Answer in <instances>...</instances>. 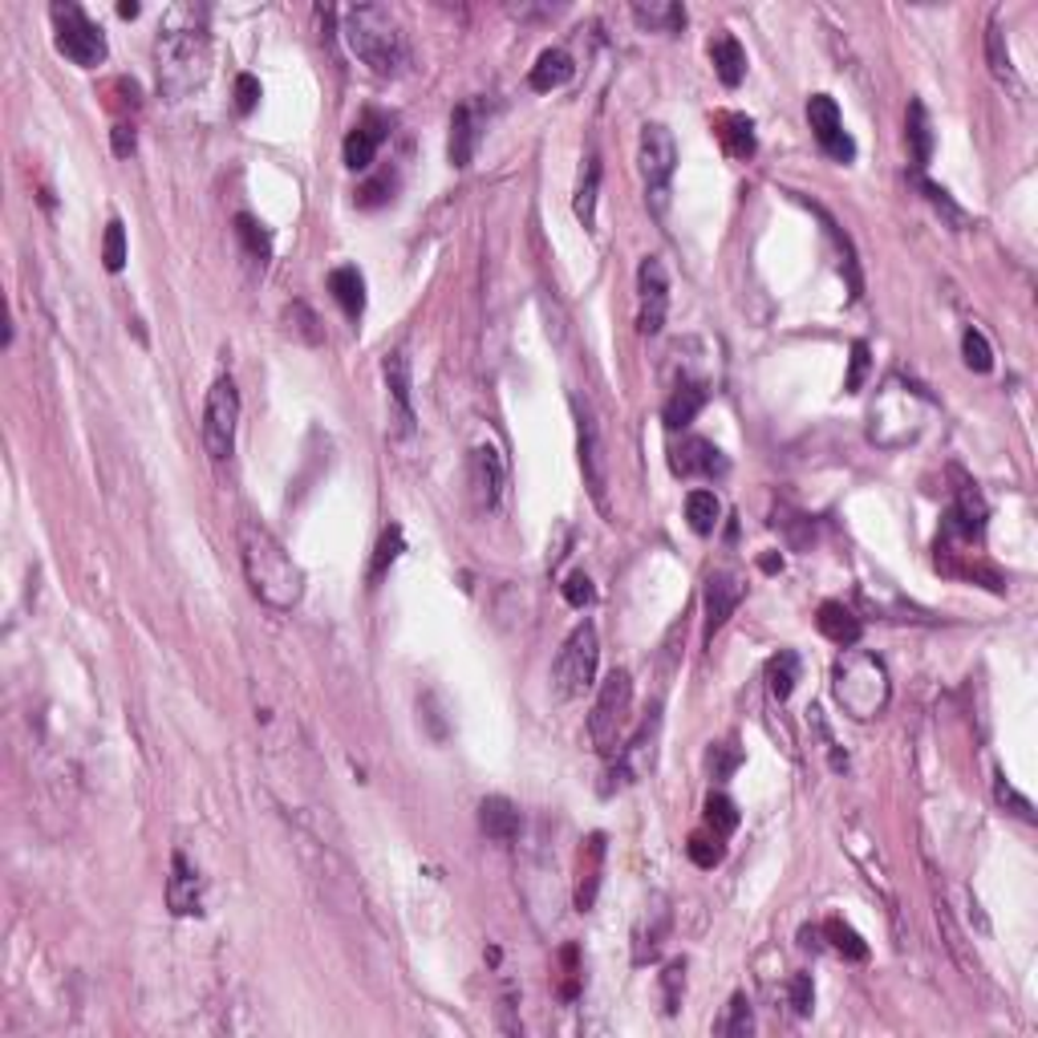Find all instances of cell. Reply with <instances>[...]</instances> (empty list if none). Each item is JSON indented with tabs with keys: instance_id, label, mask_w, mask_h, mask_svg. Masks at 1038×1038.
I'll return each instance as SVG.
<instances>
[{
	"instance_id": "27",
	"label": "cell",
	"mask_w": 1038,
	"mask_h": 1038,
	"mask_svg": "<svg viewBox=\"0 0 1038 1038\" xmlns=\"http://www.w3.org/2000/svg\"><path fill=\"white\" fill-rule=\"evenodd\" d=\"M710 402V390L702 386V382H681L674 394H669L666 410H662V418H666L669 430H686L702 414V406Z\"/></svg>"
},
{
	"instance_id": "14",
	"label": "cell",
	"mask_w": 1038,
	"mask_h": 1038,
	"mask_svg": "<svg viewBox=\"0 0 1038 1038\" xmlns=\"http://www.w3.org/2000/svg\"><path fill=\"white\" fill-rule=\"evenodd\" d=\"M985 532V499L982 492L973 487V483H966L958 492V499H954V507L946 511V523H941V540L937 544H973V540H982Z\"/></svg>"
},
{
	"instance_id": "3",
	"label": "cell",
	"mask_w": 1038,
	"mask_h": 1038,
	"mask_svg": "<svg viewBox=\"0 0 1038 1038\" xmlns=\"http://www.w3.org/2000/svg\"><path fill=\"white\" fill-rule=\"evenodd\" d=\"M346 41L361 66L377 78H394L406 66V33L386 4H353L346 9Z\"/></svg>"
},
{
	"instance_id": "15",
	"label": "cell",
	"mask_w": 1038,
	"mask_h": 1038,
	"mask_svg": "<svg viewBox=\"0 0 1038 1038\" xmlns=\"http://www.w3.org/2000/svg\"><path fill=\"white\" fill-rule=\"evenodd\" d=\"M504 487H507L504 454L495 451L492 442H487V447H475V454H471V492H475L479 511H495L499 499H504Z\"/></svg>"
},
{
	"instance_id": "36",
	"label": "cell",
	"mask_w": 1038,
	"mask_h": 1038,
	"mask_svg": "<svg viewBox=\"0 0 1038 1038\" xmlns=\"http://www.w3.org/2000/svg\"><path fill=\"white\" fill-rule=\"evenodd\" d=\"M719 516H722V504L714 492H706V487H698V492L686 495V519H690V528L698 535H710L714 528H719Z\"/></svg>"
},
{
	"instance_id": "12",
	"label": "cell",
	"mask_w": 1038,
	"mask_h": 1038,
	"mask_svg": "<svg viewBox=\"0 0 1038 1038\" xmlns=\"http://www.w3.org/2000/svg\"><path fill=\"white\" fill-rule=\"evenodd\" d=\"M808 122H812L815 143H820V150H824L827 159H836V162L856 159V143H853V134L844 131V119H839V106L832 93H812V98H808Z\"/></svg>"
},
{
	"instance_id": "31",
	"label": "cell",
	"mask_w": 1038,
	"mask_h": 1038,
	"mask_svg": "<svg viewBox=\"0 0 1038 1038\" xmlns=\"http://www.w3.org/2000/svg\"><path fill=\"white\" fill-rule=\"evenodd\" d=\"M905 138H909V150H913V167H917V171H925V167H929V159H933V122H929V110H925V102H909Z\"/></svg>"
},
{
	"instance_id": "32",
	"label": "cell",
	"mask_w": 1038,
	"mask_h": 1038,
	"mask_svg": "<svg viewBox=\"0 0 1038 1038\" xmlns=\"http://www.w3.org/2000/svg\"><path fill=\"white\" fill-rule=\"evenodd\" d=\"M633 21L650 33H681L686 29V9L674 0H653V4H633Z\"/></svg>"
},
{
	"instance_id": "23",
	"label": "cell",
	"mask_w": 1038,
	"mask_h": 1038,
	"mask_svg": "<svg viewBox=\"0 0 1038 1038\" xmlns=\"http://www.w3.org/2000/svg\"><path fill=\"white\" fill-rule=\"evenodd\" d=\"M815 629H820L832 645H839V650H853L856 641H860V633H865L860 617H856L844 600H824L820 612H815Z\"/></svg>"
},
{
	"instance_id": "49",
	"label": "cell",
	"mask_w": 1038,
	"mask_h": 1038,
	"mask_svg": "<svg viewBox=\"0 0 1038 1038\" xmlns=\"http://www.w3.org/2000/svg\"><path fill=\"white\" fill-rule=\"evenodd\" d=\"M560 593H564V600H568L573 609H588V605L597 600V588H593L588 573H568V580L560 585Z\"/></svg>"
},
{
	"instance_id": "37",
	"label": "cell",
	"mask_w": 1038,
	"mask_h": 1038,
	"mask_svg": "<svg viewBox=\"0 0 1038 1038\" xmlns=\"http://www.w3.org/2000/svg\"><path fill=\"white\" fill-rule=\"evenodd\" d=\"M824 937L832 941V949H836V954H844L848 961H868L865 937H860V933H856L853 925H844L839 917L824 921Z\"/></svg>"
},
{
	"instance_id": "20",
	"label": "cell",
	"mask_w": 1038,
	"mask_h": 1038,
	"mask_svg": "<svg viewBox=\"0 0 1038 1038\" xmlns=\"http://www.w3.org/2000/svg\"><path fill=\"white\" fill-rule=\"evenodd\" d=\"M674 471L681 479H714V475H726V454L706 439H686L674 451Z\"/></svg>"
},
{
	"instance_id": "7",
	"label": "cell",
	"mask_w": 1038,
	"mask_h": 1038,
	"mask_svg": "<svg viewBox=\"0 0 1038 1038\" xmlns=\"http://www.w3.org/2000/svg\"><path fill=\"white\" fill-rule=\"evenodd\" d=\"M49 16H54V29H57V54H66L69 61L81 69H93L106 61L110 54L106 33L93 25L81 4H74V0L61 4V0H57L54 9H49Z\"/></svg>"
},
{
	"instance_id": "30",
	"label": "cell",
	"mask_w": 1038,
	"mask_h": 1038,
	"mask_svg": "<svg viewBox=\"0 0 1038 1038\" xmlns=\"http://www.w3.org/2000/svg\"><path fill=\"white\" fill-rule=\"evenodd\" d=\"M597 195H600V155L593 150L585 159L580 187H576V200H573V212L576 219L585 224V232H597Z\"/></svg>"
},
{
	"instance_id": "4",
	"label": "cell",
	"mask_w": 1038,
	"mask_h": 1038,
	"mask_svg": "<svg viewBox=\"0 0 1038 1038\" xmlns=\"http://www.w3.org/2000/svg\"><path fill=\"white\" fill-rule=\"evenodd\" d=\"M832 693H836L839 710H844L848 719L856 722L877 719V714H884V706H889L892 698L889 669H884V662H880L877 653H865L853 645V650H844V657H839L836 669H832Z\"/></svg>"
},
{
	"instance_id": "13",
	"label": "cell",
	"mask_w": 1038,
	"mask_h": 1038,
	"mask_svg": "<svg viewBox=\"0 0 1038 1038\" xmlns=\"http://www.w3.org/2000/svg\"><path fill=\"white\" fill-rule=\"evenodd\" d=\"M638 296H641L638 329L645 337H657L662 325H666V308H669V277H666V264H662L657 256H645V260H641Z\"/></svg>"
},
{
	"instance_id": "43",
	"label": "cell",
	"mask_w": 1038,
	"mask_h": 1038,
	"mask_svg": "<svg viewBox=\"0 0 1038 1038\" xmlns=\"http://www.w3.org/2000/svg\"><path fill=\"white\" fill-rule=\"evenodd\" d=\"M102 264L110 272H122L126 268V224L122 219H110L106 236H102Z\"/></svg>"
},
{
	"instance_id": "46",
	"label": "cell",
	"mask_w": 1038,
	"mask_h": 1038,
	"mask_svg": "<svg viewBox=\"0 0 1038 1038\" xmlns=\"http://www.w3.org/2000/svg\"><path fill=\"white\" fill-rule=\"evenodd\" d=\"M994 796H998V803H1002V808H1011V812L1018 815V820H1023V824H1035V820H1038V815H1035V808H1030V799H1026V796H1018V791H1014V787L1006 783V775H994Z\"/></svg>"
},
{
	"instance_id": "40",
	"label": "cell",
	"mask_w": 1038,
	"mask_h": 1038,
	"mask_svg": "<svg viewBox=\"0 0 1038 1038\" xmlns=\"http://www.w3.org/2000/svg\"><path fill=\"white\" fill-rule=\"evenodd\" d=\"M236 236H240V244L248 248V256H252L256 264L264 268L268 256H272V240H268L264 224H256L252 215H236Z\"/></svg>"
},
{
	"instance_id": "57",
	"label": "cell",
	"mask_w": 1038,
	"mask_h": 1038,
	"mask_svg": "<svg viewBox=\"0 0 1038 1038\" xmlns=\"http://www.w3.org/2000/svg\"><path fill=\"white\" fill-rule=\"evenodd\" d=\"M119 16H138V4H119Z\"/></svg>"
},
{
	"instance_id": "18",
	"label": "cell",
	"mask_w": 1038,
	"mask_h": 1038,
	"mask_svg": "<svg viewBox=\"0 0 1038 1038\" xmlns=\"http://www.w3.org/2000/svg\"><path fill=\"white\" fill-rule=\"evenodd\" d=\"M167 909L174 917H195L203 909V880L187 865L183 853L171 856V877H167Z\"/></svg>"
},
{
	"instance_id": "45",
	"label": "cell",
	"mask_w": 1038,
	"mask_h": 1038,
	"mask_svg": "<svg viewBox=\"0 0 1038 1038\" xmlns=\"http://www.w3.org/2000/svg\"><path fill=\"white\" fill-rule=\"evenodd\" d=\"M917 187H921V191H925V200H929L933 207H937V212L946 215V219H949V224H954V227H958V232H961V227H966V224H970V219H966V212H961L958 203L949 200V191H946V187L929 183L925 174H917Z\"/></svg>"
},
{
	"instance_id": "53",
	"label": "cell",
	"mask_w": 1038,
	"mask_h": 1038,
	"mask_svg": "<svg viewBox=\"0 0 1038 1038\" xmlns=\"http://www.w3.org/2000/svg\"><path fill=\"white\" fill-rule=\"evenodd\" d=\"M289 320H293L296 334L305 337L308 346H317V341H320V329H317V317L308 313V305H293V308H289Z\"/></svg>"
},
{
	"instance_id": "16",
	"label": "cell",
	"mask_w": 1038,
	"mask_h": 1038,
	"mask_svg": "<svg viewBox=\"0 0 1038 1038\" xmlns=\"http://www.w3.org/2000/svg\"><path fill=\"white\" fill-rule=\"evenodd\" d=\"M743 597H746V585L731 568H719V573L706 576V641H714V633L731 621V612L738 609Z\"/></svg>"
},
{
	"instance_id": "10",
	"label": "cell",
	"mask_w": 1038,
	"mask_h": 1038,
	"mask_svg": "<svg viewBox=\"0 0 1038 1038\" xmlns=\"http://www.w3.org/2000/svg\"><path fill=\"white\" fill-rule=\"evenodd\" d=\"M236 427H240V390L232 377H215L203 402V447L215 463L232 459L236 451Z\"/></svg>"
},
{
	"instance_id": "5",
	"label": "cell",
	"mask_w": 1038,
	"mask_h": 1038,
	"mask_svg": "<svg viewBox=\"0 0 1038 1038\" xmlns=\"http://www.w3.org/2000/svg\"><path fill=\"white\" fill-rule=\"evenodd\" d=\"M629 719H633V678H629V669L617 666L609 678L600 681L593 714H588V738H593L600 759H612L621 751Z\"/></svg>"
},
{
	"instance_id": "22",
	"label": "cell",
	"mask_w": 1038,
	"mask_h": 1038,
	"mask_svg": "<svg viewBox=\"0 0 1038 1038\" xmlns=\"http://www.w3.org/2000/svg\"><path fill=\"white\" fill-rule=\"evenodd\" d=\"M479 827L483 836L495 839V844H516L523 815H519V808L507 796H487L479 803Z\"/></svg>"
},
{
	"instance_id": "55",
	"label": "cell",
	"mask_w": 1038,
	"mask_h": 1038,
	"mask_svg": "<svg viewBox=\"0 0 1038 1038\" xmlns=\"http://www.w3.org/2000/svg\"><path fill=\"white\" fill-rule=\"evenodd\" d=\"M110 143H114V155H119V159H131L134 147H138V134H134L131 122H119V126L110 131Z\"/></svg>"
},
{
	"instance_id": "6",
	"label": "cell",
	"mask_w": 1038,
	"mask_h": 1038,
	"mask_svg": "<svg viewBox=\"0 0 1038 1038\" xmlns=\"http://www.w3.org/2000/svg\"><path fill=\"white\" fill-rule=\"evenodd\" d=\"M600 666V638L593 621H580V625L568 633V641L560 645L556 662H552V690L556 698H580V693L593 690Z\"/></svg>"
},
{
	"instance_id": "26",
	"label": "cell",
	"mask_w": 1038,
	"mask_h": 1038,
	"mask_svg": "<svg viewBox=\"0 0 1038 1038\" xmlns=\"http://www.w3.org/2000/svg\"><path fill=\"white\" fill-rule=\"evenodd\" d=\"M714 131H719L726 155H734V159H751L755 147H759V143H755V122L746 119V114H738V110L714 114Z\"/></svg>"
},
{
	"instance_id": "11",
	"label": "cell",
	"mask_w": 1038,
	"mask_h": 1038,
	"mask_svg": "<svg viewBox=\"0 0 1038 1038\" xmlns=\"http://www.w3.org/2000/svg\"><path fill=\"white\" fill-rule=\"evenodd\" d=\"M576 410V451H580V471H585V487L597 499V507H609V454H605V439H600L597 414L580 398H573Z\"/></svg>"
},
{
	"instance_id": "38",
	"label": "cell",
	"mask_w": 1038,
	"mask_h": 1038,
	"mask_svg": "<svg viewBox=\"0 0 1038 1038\" xmlns=\"http://www.w3.org/2000/svg\"><path fill=\"white\" fill-rule=\"evenodd\" d=\"M755 1030V1014H751V998L746 994H734L731 1006H726V1018L714 1023V1035L722 1038H746Z\"/></svg>"
},
{
	"instance_id": "51",
	"label": "cell",
	"mask_w": 1038,
	"mask_h": 1038,
	"mask_svg": "<svg viewBox=\"0 0 1038 1038\" xmlns=\"http://www.w3.org/2000/svg\"><path fill=\"white\" fill-rule=\"evenodd\" d=\"M390 195H394V174H377V179H370V183L358 191V203L361 207H382Z\"/></svg>"
},
{
	"instance_id": "56",
	"label": "cell",
	"mask_w": 1038,
	"mask_h": 1038,
	"mask_svg": "<svg viewBox=\"0 0 1038 1038\" xmlns=\"http://www.w3.org/2000/svg\"><path fill=\"white\" fill-rule=\"evenodd\" d=\"M783 568V560L779 556H763V573H779Z\"/></svg>"
},
{
	"instance_id": "2",
	"label": "cell",
	"mask_w": 1038,
	"mask_h": 1038,
	"mask_svg": "<svg viewBox=\"0 0 1038 1038\" xmlns=\"http://www.w3.org/2000/svg\"><path fill=\"white\" fill-rule=\"evenodd\" d=\"M155 78L159 93L183 102L212 78V37L203 29H167L155 41Z\"/></svg>"
},
{
	"instance_id": "50",
	"label": "cell",
	"mask_w": 1038,
	"mask_h": 1038,
	"mask_svg": "<svg viewBox=\"0 0 1038 1038\" xmlns=\"http://www.w3.org/2000/svg\"><path fill=\"white\" fill-rule=\"evenodd\" d=\"M787 998H791V1011H796L799 1018H808V1014H812V1002H815L812 973H796L791 985H787Z\"/></svg>"
},
{
	"instance_id": "29",
	"label": "cell",
	"mask_w": 1038,
	"mask_h": 1038,
	"mask_svg": "<svg viewBox=\"0 0 1038 1038\" xmlns=\"http://www.w3.org/2000/svg\"><path fill=\"white\" fill-rule=\"evenodd\" d=\"M329 293L337 296V305L346 308L349 320H358L365 313V277L353 264H341L329 272Z\"/></svg>"
},
{
	"instance_id": "54",
	"label": "cell",
	"mask_w": 1038,
	"mask_h": 1038,
	"mask_svg": "<svg viewBox=\"0 0 1038 1038\" xmlns=\"http://www.w3.org/2000/svg\"><path fill=\"white\" fill-rule=\"evenodd\" d=\"M256 102H260V81L252 74H240L236 78V106H240V114H252Z\"/></svg>"
},
{
	"instance_id": "34",
	"label": "cell",
	"mask_w": 1038,
	"mask_h": 1038,
	"mask_svg": "<svg viewBox=\"0 0 1038 1038\" xmlns=\"http://www.w3.org/2000/svg\"><path fill=\"white\" fill-rule=\"evenodd\" d=\"M985 61H990V74H994L1002 86H1018V74H1014L1011 49H1006V33H1002L998 16H990V25H985Z\"/></svg>"
},
{
	"instance_id": "21",
	"label": "cell",
	"mask_w": 1038,
	"mask_h": 1038,
	"mask_svg": "<svg viewBox=\"0 0 1038 1038\" xmlns=\"http://www.w3.org/2000/svg\"><path fill=\"white\" fill-rule=\"evenodd\" d=\"M479 138H483L479 106H475V102H463V106L451 114V143H447V155H451L454 167H471L475 150H479Z\"/></svg>"
},
{
	"instance_id": "42",
	"label": "cell",
	"mask_w": 1038,
	"mask_h": 1038,
	"mask_svg": "<svg viewBox=\"0 0 1038 1038\" xmlns=\"http://www.w3.org/2000/svg\"><path fill=\"white\" fill-rule=\"evenodd\" d=\"M961 358H966V365H970L973 373H990L994 370V349H990V341H985L982 329H966L961 334Z\"/></svg>"
},
{
	"instance_id": "52",
	"label": "cell",
	"mask_w": 1038,
	"mask_h": 1038,
	"mask_svg": "<svg viewBox=\"0 0 1038 1038\" xmlns=\"http://www.w3.org/2000/svg\"><path fill=\"white\" fill-rule=\"evenodd\" d=\"M865 373H868V341H853V370L844 377V390L856 394V390L865 386Z\"/></svg>"
},
{
	"instance_id": "25",
	"label": "cell",
	"mask_w": 1038,
	"mask_h": 1038,
	"mask_svg": "<svg viewBox=\"0 0 1038 1038\" xmlns=\"http://www.w3.org/2000/svg\"><path fill=\"white\" fill-rule=\"evenodd\" d=\"M573 74H576L573 54H564V49H544V54L535 57L532 74H528V86H532L535 93H552V90H560V86H568Z\"/></svg>"
},
{
	"instance_id": "19",
	"label": "cell",
	"mask_w": 1038,
	"mask_h": 1038,
	"mask_svg": "<svg viewBox=\"0 0 1038 1038\" xmlns=\"http://www.w3.org/2000/svg\"><path fill=\"white\" fill-rule=\"evenodd\" d=\"M605 853H609V839L605 832H593L580 848V880H576V909L588 913L600 896V880H605Z\"/></svg>"
},
{
	"instance_id": "47",
	"label": "cell",
	"mask_w": 1038,
	"mask_h": 1038,
	"mask_svg": "<svg viewBox=\"0 0 1038 1038\" xmlns=\"http://www.w3.org/2000/svg\"><path fill=\"white\" fill-rule=\"evenodd\" d=\"M662 994H666V1014H678L681 994H686V961H669L662 973Z\"/></svg>"
},
{
	"instance_id": "33",
	"label": "cell",
	"mask_w": 1038,
	"mask_h": 1038,
	"mask_svg": "<svg viewBox=\"0 0 1038 1038\" xmlns=\"http://www.w3.org/2000/svg\"><path fill=\"white\" fill-rule=\"evenodd\" d=\"M386 382H390V394H394V402H398V414H402V427L410 430L414 427V402H410V361H406V353H390L386 358Z\"/></svg>"
},
{
	"instance_id": "9",
	"label": "cell",
	"mask_w": 1038,
	"mask_h": 1038,
	"mask_svg": "<svg viewBox=\"0 0 1038 1038\" xmlns=\"http://www.w3.org/2000/svg\"><path fill=\"white\" fill-rule=\"evenodd\" d=\"M641 179H645V200L653 203V212H666V195H669V179L678 171V143L669 126L662 122H645L641 126Z\"/></svg>"
},
{
	"instance_id": "48",
	"label": "cell",
	"mask_w": 1038,
	"mask_h": 1038,
	"mask_svg": "<svg viewBox=\"0 0 1038 1038\" xmlns=\"http://www.w3.org/2000/svg\"><path fill=\"white\" fill-rule=\"evenodd\" d=\"M738 763H743V751L734 743L710 746V779H731L738 771Z\"/></svg>"
},
{
	"instance_id": "24",
	"label": "cell",
	"mask_w": 1038,
	"mask_h": 1038,
	"mask_svg": "<svg viewBox=\"0 0 1038 1038\" xmlns=\"http://www.w3.org/2000/svg\"><path fill=\"white\" fill-rule=\"evenodd\" d=\"M666 933H669V909H666V901L657 896V901H653V909H645V917H641V925H638L633 961H638V966H645V961L657 958V954H662V941H666Z\"/></svg>"
},
{
	"instance_id": "8",
	"label": "cell",
	"mask_w": 1038,
	"mask_h": 1038,
	"mask_svg": "<svg viewBox=\"0 0 1038 1038\" xmlns=\"http://www.w3.org/2000/svg\"><path fill=\"white\" fill-rule=\"evenodd\" d=\"M657 734H662V706H653L650 719L641 722L638 731H633V738L621 743V751L609 759V771H605L609 783H600V796L625 791V787L641 783V779L653 771V759H657Z\"/></svg>"
},
{
	"instance_id": "1",
	"label": "cell",
	"mask_w": 1038,
	"mask_h": 1038,
	"mask_svg": "<svg viewBox=\"0 0 1038 1038\" xmlns=\"http://www.w3.org/2000/svg\"><path fill=\"white\" fill-rule=\"evenodd\" d=\"M240 564L248 576V588L264 600L268 609L289 612L305 597V573L296 568V560L284 552L277 535L264 523L244 519L240 523Z\"/></svg>"
},
{
	"instance_id": "41",
	"label": "cell",
	"mask_w": 1038,
	"mask_h": 1038,
	"mask_svg": "<svg viewBox=\"0 0 1038 1038\" xmlns=\"http://www.w3.org/2000/svg\"><path fill=\"white\" fill-rule=\"evenodd\" d=\"M706 827H710V832H719L722 839L738 832V808H734L726 796H719V791L706 799Z\"/></svg>"
},
{
	"instance_id": "17",
	"label": "cell",
	"mask_w": 1038,
	"mask_h": 1038,
	"mask_svg": "<svg viewBox=\"0 0 1038 1038\" xmlns=\"http://www.w3.org/2000/svg\"><path fill=\"white\" fill-rule=\"evenodd\" d=\"M386 134H390L386 114L365 110V114L358 119V126L346 134V167L349 171H365V167H373L377 150H382V143H386Z\"/></svg>"
},
{
	"instance_id": "28",
	"label": "cell",
	"mask_w": 1038,
	"mask_h": 1038,
	"mask_svg": "<svg viewBox=\"0 0 1038 1038\" xmlns=\"http://www.w3.org/2000/svg\"><path fill=\"white\" fill-rule=\"evenodd\" d=\"M710 61H714V74L726 90H734L738 81L746 78V49L738 45V37L722 33V37L710 41Z\"/></svg>"
},
{
	"instance_id": "35",
	"label": "cell",
	"mask_w": 1038,
	"mask_h": 1038,
	"mask_svg": "<svg viewBox=\"0 0 1038 1038\" xmlns=\"http://www.w3.org/2000/svg\"><path fill=\"white\" fill-rule=\"evenodd\" d=\"M796 681H799V653L779 650L771 662H767V690H771L775 702H787L791 690H796Z\"/></svg>"
},
{
	"instance_id": "44",
	"label": "cell",
	"mask_w": 1038,
	"mask_h": 1038,
	"mask_svg": "<svg viewBox=\"0 0 1038 1038\" xmlns=\"http://www.w3.org/2000/svg\"><path fill=\"white\" fill-rule=\"evenodd\" d=\"M398 556H402V528L394 523V528H386V532H382V540H377V552H373V564H370V580H382V576H386V568Z\"/></svg>"
},
{
	"instance_id": "39",
	"label": "cell",
	"mask_w": 1038,
	"mask_h": 1038,
	"mask_svg": "<svg viewBox=\"0 0 1038 1038\" xmlns=\"http://www.w3.org/2000/svg\"><path fill=\"white\" fill-rule=\"evenodd\" d=\"M686 856L698 868H719L726 860V839L719 832H693L690 844H686Z\"/></svg>"
}]
</instances>
